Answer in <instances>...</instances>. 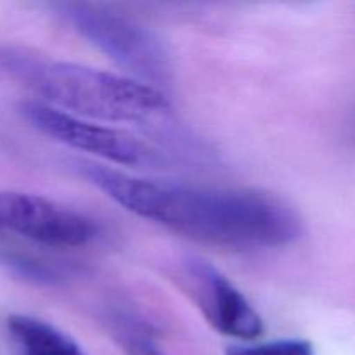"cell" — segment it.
I'll return each instance as SVG.
<instances>
[{"label":"cell","instance_id":"cell-7","mask_svg":"<svg viewBox=\"0 0 355 355\" xmlns=\"http://www.w3.org/2000/svg\"><path fill=\"white\" fill-rule=\"evenodd\" d=\"M7 329L17 355H85L66 333L42 319L10 315Z\"/></svg>","mask_w":355,"mask_h":355},{"label":"cell","instance_id":"cell-8","mask_svg":"<svg viewBox=\"0 0 355 355\" xmlns=\"http://www.w3.org/2000/svg\"><path fill=\"white\" fill-rule=\"evenodd\" d=\"M113 336L127 355H163L148 326L127 312H114L110 318Z\"/></svg>","mask_w":355,"mask_h":355},{"label":"cell","instance_id":"cell-6","mask_svg":"<svg viewBox=\"0 0 355 355\" xmlns=\"http://www.w3.org/2000/svg\"><path fill=\"white\" fill-rule=\"evenodd\" d=\"M186 291L207 321L222 335L255 340L263 333V321L248 298L214 266L203 260H187L182 270Z\"/></svg>","mask_w":355,"mask_h":355},{"label":"cell","instance_id":"cell-5","mask_svg":"<svg viewBox=\"0 0 355 355\" xmlns=\"http://www.w3.org/2000/svg\"><path fill=\"white\" fill-rule=\"evenodd\" d=\"M0 229L59 248L83 246L96 236V225L83 215L42 196L14 191H0Z\"/></svg>","mask_w":355,"mask_h":355},{"label":"cell","instance_id":"cell-9","mask_svg":"<svg viewBox=\"0 0 355 355\" xmlns=\"http://www.w3.org/2000/svg\"><path fill=\"white\" fill-rule=\"evenodd\" d=\"M227 355H314L312 345L305 340H277L260 345H236Z\"/></svg>","mask_w":355,"mask_h":355},{"label":"cell","instance_id":"cell-1","mask_svg":"<svg viewBox=\"0 0 355 355\" xmlns=\"http://www.w3.org/2000/svg\"><path fill=\"white\" fill-rule=\"evenodd\" d=\"M78 166L90 184L125 210L193 241L239 250L281 248L302 234L297 211L262 191L158 182L92 162Z\"/></svg>","mask_w":355,"mask_h":355},{"label":"cell","instance_id":"cell-3","mask_svg":"<svg viewBox=\"0 0 355 355\" xmlns=\"http://www.w3.org/2000/svg\"><path fill=\"white\" fill-rule=\"evenodd\" d=\"M55 9L73 30L130 73V78L155 89L172 78L168 52L149 28L92 3L62 2Z\"/></svg>","mask_w":355,"mask_h":355},{"label":"cell","instance_id":"cell-4","mask_svg":"<svg viewBox=\"0 0 355 355\" xmlns=\"http://www.w3.org/2000/svg\"><path fill=\"white\" fill-rule=\"evenodd\" d=\"M21 114L42 134L73 149L90 153L104 162L120 166H153L162 162L158 151L135 135L104 123L83 120L40 101L21 104Z\"/></svg>","mask_w":355,"mask_h":355},{"label":"cell","instance_id":"cell-2","mask_svg":"<svg viewBox=\"0 0 355 355\" xmlns=\"http://www.w3.org/2000/svg\"><path fill=\"white\" fill-rule=\"evenodd\" d=\"M0 68L30 82L40 103L96 123H148L165 116L162 90L125 75L75 62H37L0 52Z\"/></svg>","mask_w":355,"mask_h":355}]
</instances>
